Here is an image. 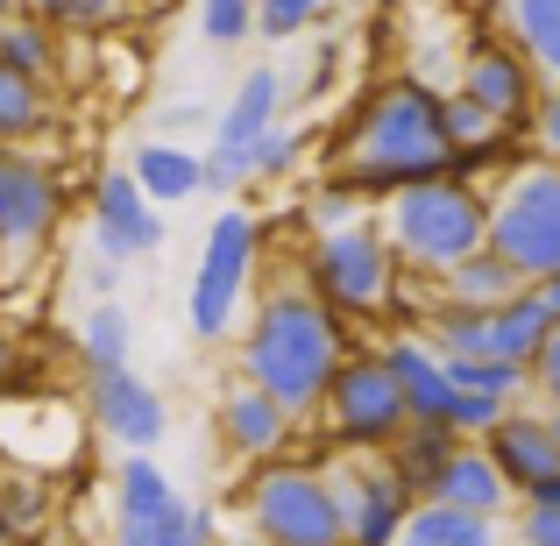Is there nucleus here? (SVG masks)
Listing matches in <instances>:
<instances>
[{"mask_svg":"<svg viewBox=\"0 0 560 546\" xmlns=\"http://www.w3.org/2000/svg\"><path fill=\"white\" fill-rule=\"evenodd\" d=\"M454 164L447 114H440V85H425L419 71H390L355 93V107L334 128V171L355 199H390L411 178H440Z\"/></svg>","mask_w":560,"mask_h":546,"instance_id":"nucleus-1","label":"nucleus"},{"mask_svg":"<svg viewBox=\"0 0 560 546\" xmlns=\"http://www.w3.org/2000/svg\"><path fill=\"white\" fill-rule=\"evenodd\" d=\"M348 348H355V327L334 305H319L305 284L277 277V284H262L248 299L242 327H234V376H248L256 391H270L284 411H299L313 426Z\"/></svg>","mask_w":560,"mask_h":546,"instance_id":"nucleus-2","label":"nucleus"},{"mask_svg":"<svg viewBox=\"0 0 560 546\" xmlns=\"http://www.w3.org/2000/svg\"><path fill=\"white\" fill-rule=\"evenodd\" d=\"M376 228L390 242L397 270L433 284L440 270H454L462 256H476L490 242V191L462 171H440V178H411L390 199H376Z\"/></svg>","mask_w":560,"mask_h":546,"instance_id":"nucleus-3","label":"nucleus"},{"mask_svg":"<svg viewBox=\"0 0 560 546\" xmlns=\"http://www.w3.org/2000/svg\"><path fill=\"white\" fill-rule=\"evenodd\" d=\"M299 284L313 291L319 305H334L348 327H376V320H405V284L411 277L397 270L376 213H362V220H348V228H327V234L305 242Z\"/></svg>","mask_w":560,"mask_h":546,"instance_id":"nucleus-4","label":"nucleus"},{"mask_svg":"<svg viewBox=\"0 0 560 546\" xmlns=\"http://www.w3.org/2000/svg\"><path fill=\"white\" fill-rule=\"evenodd\" d=\"M234 511L262 546H348L327 483V448H291L277 462H256L234 483Z\"/></svg>","mask_w":560,"mask_h":546,"instance_id":"nucleus-5","label":"nucleus"},{"mask_svg":"<svg viewBox=\"0 0 560 546\" xmlns=\"http://www.w3.org/2000/svg\"><path fill=\"white\" fill-rule=\"evenodd\" d=\"M256 270H262V220L234 199L213 213V228L199 242V263H191V291H185L191 341H206V348L234 341L248 299H256Z\"/></svg>","mask_w":560,"mask_h":546,"instance_id":"nucleus-6","label":"nucleus"},{"mask_svg":"<svg viewBox=\"0 0 560 546\" xmlns=\"http://www.w3.org/2000/svg\"><path fill=\"white\" fill-rule=\"evenodd\" d=\"M482 191H490V248L497 256L525 284L560 270V156L518 150Z\"/></svg>","mask_w":560,"mask_h":546,"instance_id":"nucleus-7","label":"nucleus"},{"mask_svg":"<svg viewBox=\"0 0 560 546\" xmlns=\"http://www.w3.org/2000/svg\"><path fill=\"white\" fill-rule=\"evenodd\" d=\"M405 426H411V411H405V391H397L383 348L355 341L341 356V369H334V383H327V397H319L305 440H313V448H348V454H383Z\"/></svg>","mask_w":560,"mask_h":546,"instance_id":"nucleus-8","label":"nucleus"},{"mask_svg":"<svg viewBox=\"0 0 560 546\" xmlns=\"http://www.w3.org/2000/svg\"><path fill=\"white\" fill-rule=\"evenodd\" d=\"M284 107H291V79L277 65H248L242 79H234L228 107L213 114V142L199 150V171H206L199 191L234 199V191L256 185V142L284 121Z\"/></svg>","mask_w":560,"mask_h":546,"instance_id":"nucleus-9","label":"nucleus"},{"mask_svg":"<svg viewBox=\"0 0 560 546\" xmlns=\"http://www.w3.org/2000/svg\"><path fill=\"white\" fill-rule=\"evenodd\" d=\"M539 85H547V79L533 71V57H525L497 22H476V28H468L462 71H454V93H468L497 128L525 136V128H533V107H539Z\"/></svg>","mask_w":560,"mask_h":546,"instance_id":"nucleus-10","label":"nucleus"},{"mask_svg":"<svg viewBox=\"0 0 560 546\" xmlns=\"http://www.w3.org/2000/svg\"><path fill=\"white\" fill-rule=\"evenodd\" d=\"M327 483H334V504H341L348 546H397V533L411 519V490L397 483V468L383 454L327 448Z\"/></svg>","mask_w":560,"mask_h":546,"instance_id":"nucleus-11","label":"nucleus"},{"mask_svg":"<svg viewBox=\"0 0 560 546\" xmlns=\"http://www.w3.org/2000/svg\"><path fill=\"white\" fill-rule=\"evenodd\" d=\"M57 228H65V171L36 150H8L0 164V248L14 263L50 256Z\"/></svg>","mask_w":560,"mask_h":546,"instance_id":"nucleus-12","label":"nucleus"},{"mask_svg":"<svg viewBox=\"0 0 560 546\" xmlns=\"http://www.w3.org/2000/svg\"><path fill=\"white\" fill-rule=\"evenodd\" d=\"M213 440L228 462L256 468V462H277V454L305 448V419L299 411H284L270 391H256L248 376H228L213 397Z\"/></svg>","mask_w":560,"mask_h":546,"instance_id":"nucleus-13","label":"nucleus"},{"mask_svg":"<svg viewBox=\"0 0 560 546\" xmlns=\"http://www.w3.org/2000/svg\"><path fill=\"white\" fill-rule=\"evenodd\" d=\"M85 220H93V248L114 263H142L164 248V206L136 185V171H100L85 191Z\"/></svg>","mask_w":560,"mask_h":546,"instance_id":"nucleus-14","label":"nucleus"},{"mask_svg":"<svg viewBox=\"0 0 560 546\" xmlns=\"http://www.w3.org/2000/svg\"><path fill=\"white\" fill-rule=\"evenodd\" d=\"M85 411H93V426L121 454H150L156 440L171 433L164 391H156L136 362H128V369H93V376H85Z\"/></svg>","mask_w":560,"mask_h":546,"instance_id":"nucleus-15","label":"nucleus"},{"mask_svg":"<svg viewBox=\"0 0 560 546\" xmlns=\"http://www.w3.org/2000/svg\"><path fill=\"white\" fill-rule=\"evenodd\" d=\"M376 348H383V362H390L397 391H405L411 426H454V405H462V391H454V376H447V356H440V348L425 341L419 327H390Z\"/></svg>","mask_w":560,"mask_h":546,"instance_id":"nucleus-16","label":"nucleus"},{"mask_svg":"<svg viewBox=\"0 0 560 546\" xmlns=\"http://www.w3.org/2000/svg\"><path fill=\"white\" fill-rule=\"evenodd\" d=\"M482 448H490V462L504 468V483H511V497H533L547 476H560V440H553V426H547V411L539 405H511L504 419L482 433Z\"/></svg>","mask_w":560,"mask_h":546,"instance_id":"nucleus-17","label":"nucleus"},{"mask_svg":"<svg viewBox=\"0 0 560 546\" xmlns=\"http://www.w3.org/2000/svg\"><path fill=\"white\" fill-rule=\"evenodd\" d=\"M171 504H178V483L156 468V454H121V468H114V546H156Z\"/></svg>","mask_w":560,"mask_h":546,"instance_id":"nucleus-18","label":"nucleus"},{"mask_svg":"<svg viewBox=\"0 0 560 546\" xmlns=\"http://www.w3.org/2000/svg\"><path fill=\"white\" fill-rule=\"evenodd\" d=\"M433 504H454V511H476V519H504L518 497H511L504 468L490 462V448L482 440H462V448L447 454V468L433 476Z\"/></svg>","mask_w":560,"mask_h":546,"instance_id":"nucleus-19","label":"nucleus"},{"mask_svg":"<svg viewBox=\"0 0 560 546\" xmlns=\"http://www.w3.org/2000/svg\"><path fill=\"white\" fill-rule=\"evenodd\" d=\"M128 171H136V185L150 191L156 206H185V199H199V185H206L199 150H191V142H171V136L136 142V150H128Z\"/></svg>","mask_w":560,"mask_h":546,"instance_id":"nucleus-20","label":"nucleus"},{"mask_svg":"<svg viewBox=\"0 0 560 546\" xmlns=\"http://www.w3.org/2000/svg\"><path fill=\"white\" fill-rule=\"evenodd\" d=\"M482 22H497L525 57H533L539 79L560 85V0H490Z\"/></svg>","mask_w":560,"mask_h":546,"instance_id":"nucleus-21","label":"nucleus"},{"mask_svg":"<svg viewBox=\"0 0 560 546\" xmlns=\"http://www.w3.org/2000/svg\"><path fill=\"white\" fill-rule=\"evenodd\" d=\"M547 327H553L547 299L525 284V291H511L504 305H490V327H482V356H504V362H525V369H533L539 341H547Z\"/></svg>","mask_w":560,"mask_h":546,"instance_id":"nucleus-22","label":"nucleus"},{"mask_svg":"<svg viewBox=\"0 0 560 546\" xmlns=\"http://www.w3.org/2000/svg\"><path fill=\"white\" fill-rule=\"evenodd\" d=\"M454 448H462V433H454V426H405V433L383 448V462L397 468V483L411 490V504H425V497H433V476L447 468Z\"/></svg>","mask_w":560,"mask_h":546,"instance_id":"nucleus-23","label":"nucleus"},{"mask_svg":"<svg viewBox=\"0 0 560 546\" xmlns=\"http://www.w3.org/2000/svg\"><path fill=\"white\" fill-rule=\"evenodd\" d=\"M57 128V100L43 79H22L14 65H0V142L8 150H28L36 136Z\"/></svg>","mask_w":560,"mask_h":546,"instance_id":"nucleus-24","label":"nucleus"},{"mask_svg":"<svg viewBox=\"0 0 560 546\" xmlns=\"http://www.w3.org/2000/svg\"><path fill=\"white\" fill-rule=\"evenodd\" d=\"M433 291H440V299H454V305H504L511 291H525V277L511 270V263L497 256L490 242H482L476 256H462L454 270H440V277H433Z\"/></svg>","mask_w":560,"mask_h":546,"instance_id":"nucleus-25","label":"nucleus"},{"mask_svg":"<svg viewBox=\"0 0 560 546\" xmlns=\"http://www.w3.org/2000/svg\"><path fill=\"white\" fill-rule=\"evenodd\" d=\"M79 362H85V376H93V369H128V362H136V320H128L121 299H93V305H85Z\"/></svg>","mask_w":560,"mask_h":546,"instance_id":"nucleus-26","label":"nucleus"},{"mask_svg":"<svg viewBox=\"0 0 560 546\" xmlns=\"http://www.w3.org/2000/svg\"><path fill=\"white\" fill-rule=\"evenodd\" d=\"M0 65H14L22 79H43V85H50L57 71H65V36H57L50 22H36V14L14 8L8 22H0Z\"/></svg>","mask_w":560,"mask_h":546,"instance_id":"nucleus-27","label":"nucleus"},{"mask_svg":"<svg viewBox=\"0 0 560 546\" xmlns=\"http://www.w3.org/2000/svg\"><path fill=\"white\" fill-rule=\"evenodd\" d=\"M397 546H504V539H497V519H476V511H454L425 497V504H411Z\"/></svg>","mask_w":560,"mask_h":546,"instance_id":"nucleus-28","label":"nucleus"},{"mask_svg":"<svg viewBox=\"0 0 560 546\" xmlns=\"http://www.w3.org/2000/svg\"><path fill=\"white\" fill-rule=\"evenodd\" d=\"M22 14H36V22H50L57 36H107L114 22L128 14V0H22Z\"/></svg>","mask_w":560,"mask_h":546,"instance_id":"nucleus-29","label":"nucleus"},{"mask_svg":"<svg viewBox=\"0 0 560 546\" xmlns=\"http://www.w3.org/2000/svg\"><path fill=\"white\" fill-rule=\"evenodd\" d=\"M341 0H256V36L262 43H291L305 28H319Z\"/></svg>","mask_w":560,"mask_h":546,"instance_id":"nucleus-30","label":"nucleus"},{"mask_svg":"<svg viewBox=\"0 0 560 546\" xmlns=\"http://www.w3.org/2000/svg\"><path fill=\"white\" fill-rule=\"evenodd\" d=\"M199 36L213 50H234V43L256 36V0H199Z\"/></svg>","mask_w":560,"mask_h":546,"instance_id":"nucleus-31","label":"nucleus"},{"mask_svg":"<svg viewBox=\"0 0 560 546\" xmlns=\"http://www.w3.org/2000/svg\"><path fill=\"white\" fill-rule=\"evenodd\" d=\"M305 142H313L305 128H284V121H277L270 136L256 142V185H277V178H291V171L305 164Z\"/></svg>","mask_w":560,"mask_h":546,"instance_id":"nucleus-32","label":"nucleus"},{"mask_svg":"<svg viewBox=\"0 0 560 546\" xmlns=\"http://www.w3.org/2000/svg\"><path fill=\"white\" fill-rule=\"evenodd\" d=\"M220 539V511L213 504H171V519H164V533H156V546H213Z\"/></svg>","mask_w":560,"mask_h":546,"instance_id":"nucleus-33","label":"nucleus"},{"mask_svg":"<svg viewBox=\"0 0 560 546\" xmlns=\"http://www.w3.org/2000/svg\"><path fill=\"white\" fill-rule=\"evenodd\" d=\"M518 546H560V504L518 497Z\"/></svg>","mask_w":560,"mask_h":546,"instance_id":"nucleus-34","label":"nucleus"},{"mask_svg":"<svg viewBox=\"0 0 560 546\" xmlns=\"http://www.w3.org/2000/svg\"><path fill=\"white\" fill-rule=\"evenodd\" d=\"M533 397L539 405H560V320L547 327V341H539V356H533Z\"/></svg>","mask_w":560,"mask_h":546,"instance_id":"nucleus-35","label":"nucleus"},{"mask_svg":"<svg viewBox=\"0 0 560 546\" xmlns=\"http://www.w3.org/2000/svg\"><path fill=\"white\" fill-rule=\"evenodd\" d=\"M525 142H533V150H547V156H560V85H539V107H533Z\"/></svg>","mask_w":560,"mask_h":546,"instance_id":"nucleus-36","label":"nucleus"},{"mask_svg":"<svg viewBox=\"0 0 560 546\" xmlns=\"http://www.w3.org/2000/svg\"><path fill=\"white\" fill-rule=\"evenodd\" d=\"M199 128H213V114L199 107V100H164V107H156V136H199Z\"/></svg>","mask_w":560,"mask_h":546,"instance_id":"nucleus-37","label":"nucleus"},{"mask_svg":"<svg viewBox=\"0 0 560 546\" xmlns=\"http://www.w3.org/2000/svg\"><path fill=\"white\" fill-rule=\"evenodd\" d=\"M121 270H128V263H114V256H100V248H93V256H79V270H71V277H79L93 299H121Z\"/></svg>","mask_w":560,"mask_h":546,"instance_id":"nucleus-38","label":"nucleus"},{"mask_svg":"<svg viewBox=\"0 0 560 546\" xmlns=\"http://www.w3.org/2000/svg\"><path fill=\"white\" fill-rule=\"evenodd\" d=\"M22 341H14V334L8 327H0V397H14V383H22Z\"/></svg>","mask_w":560,"mask_h":546,"instance_id":"nucleus-39","label":"nucleus"},{"mask_svg":"<svg viewBox=\"0 0 560 546\" xmlns=\"http://www.w3.org/2000/svg\"><path fill=\"white\" fill-rule=\"evenodd\" d=\"M533 291H539V299H547V313L560 320V270H547V277H533Z\"/></svg>","mask_w":560,"mask_h":546,"instance_id":"nucleus-40","label":"nucleus"},{"mask_svg":"<svg viewBox=\"0 0 560 546\" xmlns=\"http://www.w3.org/2000/svg\"><path fill=\"white\" fill-rule=\"evenodd\" d=\"M533 504H560V476H547V483H539V490H533Z\"/></svg>","mask_w":560,"mask_h":546,"instance_id":"nucleus-41","label":"nucleus"},{"mask_svg":"<svg viewBox=\"0 0 560 546\" xmlns=\"http://www.w3.org/2000/svg\"><path fill=\"white\" fill-rule=\"evenodd\" d=\"M213 546H262V539H256V533H248V525H242V533H220Z\"/></svg>","mask_w":560,"mask_h":546,"instance_id":"nucleus-42","label":"nucleus"},{"mask_svg":"<svg viewBox=\"0 0 560 546\" xmlns=\"http://www.w3.org/2000/svg\"><path fill=\"white\" fill-rule=\"evenodd\" d=\"M539 411H547V426H553V440H560V405H539Z\"/></svg>","mask_w":560,"mask_h":546,"instance_id":"nucleus-43","label":"nucleus"},{"mask_svg":"<svg viewBox=\"0 0 560 546\" xmlns=\"http://www.w3.org/2000/svg\"><path fill=\"white\" fill-rule=\"evenodd\" d=\"M14 8H22V0H0V22H8V14H14Z\"/></svg>","mask_w":560,"mask_h":546,"instance_id":"nucleus-44","label":"nucleus"},{"mask_svg":"<svg viewBox=\"0 0 560 546\" xmlns=\"http://www.w3.org/2000/svg\"><path fill=\"white\" fill-rule=\"evenodd\" d=\"M370 8H397V0H370Z\"/></svg>","mask_w":560,"mask_h":546,"instance_id":"nucleus-45","label":"nucleus"},{"mask_svg":"<svg viewBox=\"0 0 560 546\" xmlns=\"http://www.w3.org/2000/svg\"><path fill=\"white\" fill-rule=\"evenodd\" d=\"M0 164H8V142H0Z\"/></svg>","mask_w":560,"mask_h":546,"instance_id":"nucleus-46","label":"nucleus"},{"mask_svg":"<svg viewBox=\"0 0 560 546\" xmlns=\"http://www.w3.org/2000/svg\"><path fill=\"white\" fill-rule=\"evenodd\" d=\"M0 270H8V248H0Z\"/></svg>","mask_w":560,"mask_h":546,"instance_id":"nucleus-47","label":"nucleus"}]
</instances>
